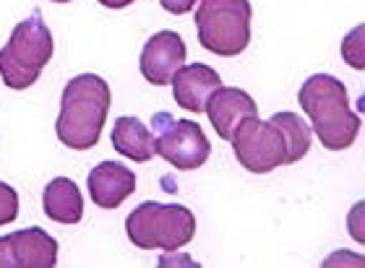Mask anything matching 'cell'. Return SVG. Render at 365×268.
Returning a JSON list of instances; mask_svg holds the SVG:
<instances>
[{"label":"cell","instance_id":"obj_17","mask_svg":"<svg viewBox=\"0 0 365 268\" xmlns=\"http://www.w3.org/2000/svg\"><path fill=\"white\" fill-rule=\"evenodd\" d=\"M19 216V193L11 185L0 183V227L11 224Z\"/></svg>","mask_w":365,"mask_h":268},{"label":"cell","instance_id":"obj_4","mask_svg":"<svg viewBox=\"0 0 365 268\" xmlns=\"http://www.w3.org/2000/svg\"><path fill=\"white\" fill-rule=\"evenodd\" d=\"M128 240L141 250H180L196 235V216L180 203L146 200L125 219Z\"/></svg>","mask_w":365,"mask_h":268},{"label":"cell","instance_id":"obj_3","mask_svg":"<svg viewBox=\"0 0 365 268\" xmlns=\"http://www.w3.org/2000/svg\"><path fill=\"white\" fill-rule=\"evenodd\" d=\"M53 34L39 14L16 23L8 45L0 50V78L8 89L24 92L37 84L45 65L53 58Z\"/></svg>","mask_w":365,"mask_h":268},{"label":"cell","instance_id":"obj_14","mask_svg":"<svg viewBox=\"0 0 365 268\" xmlns=\"http://www.w3.org/2000/svg\"><path fill=\"white\" fill-rule=\"evenodd\" d=\"M115 151L133 161H149L154 156V133L138 117H118L113 128Z\"/></svg>","mask_w":365,"mask_h":268},{"label":"cell","instance_id":"obj_16","mask_svg":"<svg viewBox=\"0 0 365 268\" xmlns=\"http://www.w3.org/2000/svg\"><path fill=\"white\" fill-rule=\"evenodd\" d=\"M363 34H365V26H358V29H352L347 37H344V45H342V55L344 60L350 63L355 70H363Z\"/></svg>","mask_w":365,"mask_h":268},{"label":"cell","instance_id":"obj_10","mask_svg":"<svg viewBox=\"0 0 365 268\" xmlns=\"http://www.w3.org/2000/svg\"><path fill=\"white\" fill-rule=\"evenodd\" d=\"M206 115L212 120L217 136L230 141L232 131L237 128V123H243L245 117H256L259 107L248 92L243 89H232V86H220L217 92L209 97L206 102Z\"/></svg>","mask_w":365,"mask_h":268},{"label":"cell","instance_id":"obj_19","mask_svg":"<svg viewBox=\"0 0 365 268\" xmlns=\"http://www.w3.org/2000/svg\"><path fill=\"white\" fill-rule=\"evenodd\" d=\"M105 8H125L130 6V3H136V0H99Z\"/></svg>","mask_w":365,"mask_h":268},{"label":"cell","instance_id":"obj_9","mask_svg":"<svg viewBox=\"0 0 365 268\" xmlns=\"http://www.w3.org/2000/svg\"><path fill=\"white\" fill-rule=\"evenodd\" d=\"M185 65V42L178 31H157L141 50V76L152 86H168Z\"/></svg>","mask_w":365,"mask_h":268},{"label":"cell","instance_id":"obj_12","mask_svg":"<svg viewBox=\"0 0 365 268\" xmlns=\"http://www.w3.org/2000/svg\"><path fill=\"white\" fill-rule=\"evenodd\" d=\"M89 195L99 208H118L136 191V175L120 161H102L89 172Z\"/></svg>","mask_w":365,"mask_h":268},{"label":"cell","instance_id":"obj_15","mask_svg":"<svg viewBox=\"0 0 365 268\" xmlns=\"http://www.w3.org/2000/svg\"><path fill=\"white\" fill-rule=\"evenodd\" d=\"M279 133L284 136V146H287V164H295L308 154L311 149V128L305 125V120L295 112H277L269 117Z\"/></svg>","mask_w":365,"mask_h":268},{"label":"cell","instance_id":"obj_18","mask_svg":"<svg viewBox=\"0 0 365 268\" xmlns=\"http://www.w3.org/2000/svg\"><path fill=\"white\" fill-rule=\"evenodd\" d=\"M160 3H162V8H165V11L180 16V14H188V11L196 6L198 0H160Z\"/></svg>","mask_w":365,"mask_h":268},{"label":"cell","instance_id":"obj_6","mask_svg":"<svg viewBox=\"0 0 365 268\" xmlns=\"http://www.w3.org/2000/svg\"><path fill=\"white\" fill-rule=\"evenodd\" d=\"M230 141L237 161L253 175H267L272 169L287 164L284 136L272 120H259V115L245 117L243 123H237Z\"/></svg>","mask_w":365,"mask_h":268},{"label":"cell","instance_id":"obj_2","mask_svg":"<svg viewBox=\"0 0 365 268\" xmlns=\"http://www.w3.org/2000/svg\"><path fill=\"white\" fill-rule=\"evenodd\" d=\"M300 107L311 117L313 131L329 151H342L360 136V117L350 109V97L339 78L316 73L300 86Z\"/></svg>","mask_w":365,"mask_h":268},{"label":"cell","instance_id":"obj_13","mask_svg":"<svg viewBox=\"0 0 365 268\" xmlns=\"http://www.w3.org/2000/svg\"><path fill=\"white\" fill-rule=\"evenodd\" d=\"M45 214L58 224H78L84 216V195L68 177H55L42 195Z\"/></svg>","mask_w":365,"mask_h":268},{"label":"cell","instance_id":"obj_7","mask_svg":"<svg viewBox=\"0 0 365 268\" xmlns=\"http://www.w3.org/2000/svg\"><path fill=\"white\" fill-rule=\"evenodd\" d=\"M154 120L162 123V128H157V136H154V151L168 164H173L180 172H190L209 159L212 144L198 123L173 120L170 115H157Z\"/></svg>","mask_w":365,"mask_h":268},{"label":"cell","instance_id":"obj_1","mask_svg":"<svg viewBox=\"0 0 365 268\" xmlns=\"http://www.w3.org/2000/svg\"><path fill=\"white\" fill-rule=\"evenodd\" d=\"M110 112V86L97 73H81L63 89L61 115L55 133L63 146L86 151L94 149Z\"/></svg>","mask_w":365,"mask_h":268},{"label":"cell","instance_id":"obj_5","mask_svg":"<svg viewBox=\"0 0 365 268\" xmlns=\"http://www.w3.org/2000/svg\"><path fill=\"white\" fill-rule=\"evenodd\" d=\"M251 16L248 0H201L196 11L198 42L222 58L240 55L251 45Z\"/></svg>","mask_w":365,"mask_h":268},{"label":"cell","instance_id":"obj_11","mask_svg":"<svg viewBox=\"0 0 365 268\" xmlns=\"http://www.w3.org/2000/svg\"><path fill=\"white\" fill-rule=\"evenodd\" d=\"M170 84H173V97H175L178 107L198 115L206 109L209 97L222 86V78L217 70L204 63H193V65H182Z\"/></svg>","mask_w":365,"mask_h":268},{"label":"cell","instance_id":"obj_20","mask_svg":"<svg viewBox=\"0 0 365 268\" xmlns=\"http://www.w3.org/2000/svg\"><path fill=\"white\" fill-rule=\"evenodd\" d=\"M53 3H71V0H53Z\"/></svg>","mask_w":365,"mask_h":268},{"label":"cell","instance_id":"obj_8","mask_svg":"<svg viewBox=\"0 0 365 268\" xmlns=\"http://www.w3.org/2000/svg\"><path fill=\"white\" fill-rule=\"evenodd\" d=\"M55 263L58 242L39 227L0 237V268H53Z\"/></svg>","mask_w":365,"mask_h":268}]
</instances>
